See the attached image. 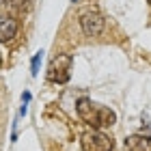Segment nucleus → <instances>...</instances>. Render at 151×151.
<instances>
[{
	"instance_id": "6e6552de",
	"label": "nucleus",
	"mask_w": 151,
	"mask_h": 151,
	"mask_svg": "<svg viewBox=\"0 0 151 151\" xmlns=\"http://www.w3.org/2000/svg\"><path fill=\"white\" fill-rule=\"evenodd\" d=\"M39 58H41V52L32 58V73H37V69H39Z\"/></svg>"
},
{
	"instance_id": "9b49d317",
	"label": "nucleus",
	"mask_w": 151,
	"mask_h": 151,
	"mask_svg": "<svg viewBox=\"0 0 151 151\" xmlns=\"http://www.w3.org/2000/svg\"><path fill=\"white\" fill-rule=\"evenodd\" d=\"M149 2H151V0H149Z\"/></svg>"
},
{
	"instance_id": "f03ea898",
	"label": "nucleus",
	"mask_w": 151,
	"mask_h": 151,
	"mask_svg": "<svg viewBox=\"0 0 151 151\" xmlns=\"http://www.w3.org/2000/svg\"><path fill=\"white\" fill-rule=\"evenodd\" d=\"M69 71H71V56L69 54H58L47 67V80L56 82V84H65L69 80Z\"/></svg>"
},
{
	"instance_id": "0eeeda50",
	"label": "nucleus",
	"mask_w": 151,
	"mask_h": 151,
	"mask_svg": "<svg viewBox=\"0 0 151 151\" xmlns=\"http://www.w3.org/2000/svg\"><path fill=\"white\" fill-rule=\"evenodd\" d=\"M4 2L9 4V9H11V11H15V13L24 11L26 6H28V0H4Z\"/></svg>"
},
{
	"instance_id": "1a4fd4ad",
	"label": "nucleus",
	"mask_w": 151,
	"mask_h": 151,
	"mask_svg": "<svg viewBox=\"0 0 151 151\" xmlns=\"http://www.w3.org/2000/svg\"><path fill=\"white\" fill-rule=\"evenodd\" d=\"M0 2H4V0H0Z\"/></svg>"
},
{
	"instance_id": "20e7f679",
	"label": "nucleus",
	"mask_w": 151,
	"mask_h": 151,
	"mask_svg": "<svg viewBox=\"0 0 151 151\" xmlns=\"http://www.w3.org/2000/svg\"><path fill=\"white\" fill-rule=\"evenodd\" d=\"M80 26H82V32L86 37H97L104 30V17L97 11H88L80 17Z\"/></svg>"
},
{
	"instance_id": "9d476101",
	"label": "nucleus",
	"mask_w": 151,
	"mask_h": 151,
	"mask_svg": "<svg viewBox=\"0 0 151 151\" xmlns=\"http://www.w3.org/2000/svg\"><path fill=\"white\" fill-rule=\"evenodd\" d=\"M73 2H76V0H73Z\"/></svg>"
},
{
	"instance_id": "423d86ee",
	"label": "nucleus",
	"mask_w": 151,
	"mask_h": 151,
	"mask_svg": "<svg viewBox=\"0 0 151 151\" xmlns=\"http://www.w3.org/2000/svg\"><path fill=\"white\" fill-rule=\"evenodd\" d=\"M127 151H151V136L145 134H134L125 140Z\"/></svg>"
},
{
	"instance_id": "7ed1b4c3",
	"label": "nucleus",
	"mask_w": 151,
	"mask_h": 151,
	"mask_svg": "<svg viewBox=\"0 0 151 151\" xmlns=\"http://www.w3.org/2000/svg\"><path fill=\"white\" fill-rule=\"evenodd\" d=\"M114 142L110 136H106L99 129H93V132H86L82 136V149L84 151H112Z\"/></svg>"
},
{
	"instance_id": "f257e3e1",
	"label": "nucleus",
	"mask_w": 151,
	"mask_h": 151,
	"mask_svg": "<svg viewBox=\"0 0 151 151\" xmlns=\"http://www.w3.org/2000/svg\"><path fill=\"white\" fill-rule=\"evenodd\" d=\"M76 108H78V114H80L82 121L88 123L91 127H97V129L99 127H108V125H112L116 121V116H114V112L110 108L95 104V101L88 99V97H80Z\"/></svg>"
},
{
	"instance_id": "39448f33",
	"label": "nucleus",
	"mask_w": 151,
	"mask_h": 151,
	"mask_svg": "<svg viewBox=\"0 0 151 151\" xmlns=\"http://www.w3.org/2000/svg\"><path fill=\"white\" fill-rule=\"evenodd\" d=\"M17 19H13L9 15L0 17V41H11L13 37L17 35Z\"/></svg>"
}]
</instances>
